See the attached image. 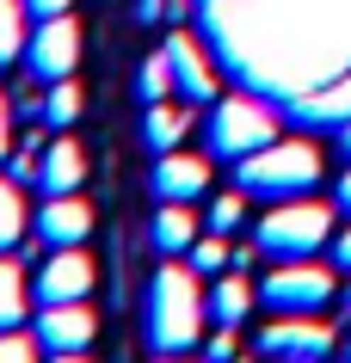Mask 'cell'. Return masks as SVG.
Returning a JSON list of instances; mask_svg holds the SVG:
<instances>
[{"label":"cell","mask_w":351,"mask_h":363,"mask_svg":"<svg viewBox=\"0 0 351 363\" xmlns=\"http://www.w3.org/2000/svg\"><path fill=\"white\" fill-rule=\"evenodd\" d=\"M204 320H210V296L197 289L191 265H160L148 284V351L160 357H185L204 345Z\"/></svg>","instance_id":"6da1fadb"},{"label":"cell","mask_w":351,"mask_h":363,"mask_svg":"<svg viewBox=\"0 0 351 363\" xmlns=\"http://www.w3.org/2000/svg\"><path fill=\"white\" fill-rule=\"evenodd\" d=\"M234 179H240V191L247 197H308L321 185V148L314 142H265L259 154L247 160H234Z\"/></svg>","instance_id":"7a4b0ae2"},{"label":"cell","mask_w":351,"mask_h":363,"mask_svg":"<svg viewBox=\"0 0 351 363\" xmlns=\"http://www.w3.org/2000/svg\"><path fill=\"white\" fill-rule=\"evenodd\" d=\"M327 234H333L327 203H314V197H277L272 210L259 216L253 247L265 259H314V252L327 247Z\"/></svg>","instance_id":"3957f363"},{"label":"cell","mask_w":351,"mask_h":363,"mask_svg":"<svg viewBox=\"0 0 351 363\" xmlns=\"http://www.w3.org/2000/svg\"><path fill=\"white\" fill-rule=\"evenodd\" d=\"M265 142H277V111L265 99H247V93L216 99V111H210V154L216 160H247Z\"/></svg>","instance_id":"277c9868"},{"label":"cell","mask_w":351,"mask_h":363,"mask_svg":"<svg viewBox=\"0 0 351 363\" xmlns=\"http://www.w3.org/2000/svg\"><path fill=\"white\" fill-rule=\"evenodd\" d=\"M259 302L272 314H321L333 302V271L314 259H277L272 277L259 284Z\"/></svg>","instance_id":"5b68a950"},{"label":"cell","mask_w":351,"mask_h":363,"mask_svg":"<svg viewBox=\"0 0 351 363\" xmlns=\"http://www.w3.org/2000/svg\"><path fill=\"white\" fill-rule=\"evenodd\" d=\"M74 56H80V25L68 19V13H56V19H38V31L25 38V74L43 80V86L74 74Z\"/></svg>","instance_id":"8992f818"},{"label":"cell","mask_w":351,"mask_h":363,"mask_svg":"<svg viewBox=\"0 0 351 363\" xmlns=\"http://www.w3.org/2000/svg\"><path fill=\"white\" fill-rule=\"evenodd\" d=\"M99 339V320H93V308L87 302H50L38 308V345H43V357H80L87 345Z\"/></svg>","instance_id":"52a82bcc"},{"label":"cell","mask_w":351,"mask_h":363,"mask_svg":"<svg viewBox=\"0 0 351 363\" xmlns=\"http://www.w3.org/2000/svg\"><path fill=\"white\" fill-rule=\"evenodd\" d=\"M259 357H327L333 326L321 314H277L272 326H259Z\"/></svg>","instance_id":"ba28073f"},{"label":"cell","mask_w":351,"mask_h":363,"mask_svg":"<svg viewBox=\"0 0 351 363\" xmlns=\"http://www.w3.org/2000/svg\"><path fill=\"white\" fill-rule=\"evenodd\" d=\"M87 296H93V259H87V247H50V259L38 271V308L87 302Z\"/></svg>","instance_id":"9c48e42d"},{"label":"cell","mask_w":351,"mask_h":363,"mask_svg":"<svg viewBox=\"0 0 351 363\" xmlns=\"http://www.w3.org/2000/svg\"><path fill=\"white\" fill-rule=\"evenodd\" d=\"M167 56H173V86L185 105H216V68L210 56H204V43L185 38V31H173L167 38Z\"/></svg>","instance_id":"30bf717a"},{"label":"cell","mask_w":351,"mask_h":363,"mask_svg":"<svg viewBox=\"0 0 351 363\" xmlns=\"http://www.w3.org/2000/svg\"><path fill=\"white\" fill-rule=\"evenodd\" d=\"M210 191V160H197L185 148H167L155 160V197H173V203H197Z\"/></svg>","instance_id":"8fae6325"},{"label":"cell","mask_w":351,"mask_h":363,"mask_svg":"<svg viewBox=\"0 0 351 363\" xmlns=\"http://www.w3.org/2000/svg\"><path fill=\"white\" fill-rule=\"evenodd\" d=\"M87 234H93V210H87L74 191L50 197L38 210V240L43 247H87Z\"/></svg>","instance_id":"7c38bea8"},{"label":"cell","mask_w":351,"mask_h":363,"mask_svg":"<svg viewBox=\"0 0 351 363\" xmlns=\"http://www.w3.org/2000/svg\"><path fill=\"white\" fill-rule=\"evenodd\" d=\"M87 185V148L80 142H50L43 148V167H38V191L43 197H62V191H80Z\"/></svg>","instance_id":"4fadbf2b"},{"label":"cell","mask_w":351,"mask_h":363,"mask_svg":"<svg viewBox=\"0 0 351 363\" xmlns=\"http://www.w3.org/2000/svg\"><path fill=\"white\" fill-rule=\"evenodd\" d=\"M185 130H191V111H185V99H148L142 135H148V148H155V154L185 148Z\"/></svg>","instance_id":"5bb4252c"},{"label":"cell","mask_w":351,"mask_h":363,"mask_svg":"<svg viewBox=\"0 0 351 363\" xmlns=\"http://www.w3.org/2000/svg\"><path fill=\"white\" fill-rule=\"evenodd\" d=\"M197 240V216L191 203H173V197H160V210H155V247L160 252H173V259H185V247Z\"/></svg>","instance_id":"9a60e30c"},{"label":"cell","mask_w":351,"mask_h":363,"mask_svg":"<svg viewBox=\"0 0 351 363\" xmlns=\"http://www.w3.org/2000/svg\"><path fill=\"white\" fill-rule=\"evenodd\" d=\"M253 302H259V289L247 284V277H216V289H210V320L216 326H240L247 314H253Z\"/></svg>","instance_id":"2e32d148"},{"label":"cell","mask_w":351,"mask_h":363,"mask_svg":"<svg viewBox=\"0 0 351 363\" xmlns=\"http://www.w3.org/2000/svg\"><path fill=\"white\" fill-rule=\"evenodd\" d=\"M25 0H0V74L13 68V62H25Z\"/></svg>","instance_id":"e0dca14e"},{"label":"cell","mask_w":351,"mask_h":363,"mask_svg":"<svg viewBox=\"0 0 351 363\" xmlns=\"http://www.w3.org/2000/svg\"><path fill=\"white\" fill-rule=\"evenodd\" d=\"M80 105H87V99H80V86H74V80H50V93H43L38 117L50 123V130H68V123L80 117Z\"/></svg>","instance_id":"ac0fdd59"},{"label":"cell","mask_w":351,"mask_h":363,"mask_svg":"<svg viewBox=\"0 0 351 363\" xmlns=\"http://www.w3.org/2000/svg\"><path fill=\"white\" fill-rule=\"evenodd\" d=\"M25 326V271L13 259H0V333Z\"/></svg>","instance_id":"d6986e66"},{"label":"cell","mask_w":351,"mask_h":363,"mask_svg":"<svg viewBox=\"0 0 351 363\" xmlns=\"http://www.w3.org/2000/svg\"><path fill=\"white\" fill-rule=\"evenodd\" d=\"M185 265L197 271V277H222V271H228V240H222V234H197L191 247H185Z\"/></svg>","instance_id":"ffe728a7"},{"label":"cell","mask_w":351,"mask_h":363,"mask_svg":"<svg viewBox=\"0 0 351 363\" xmlns=\"http://www.w3.org/2000/svg\"><path fill=\"white\" fill-rule=\"evenodd\" d=\"M25 234V197H19V179H0V252Z\"/></svg>","instance_id":"44dd1931"},{"label":"cell","mask_w":351,"mask_h":363,"mask_svg":"<svg viewBox=\"0 0 351 363\" xmlns=\"http://www.w3.org/2000/svg\"><path fill=\"white\" fill-rule=\"evenodd\" d=\"M136 93L142 99H167L173 93V56H167V50H155V56L136 68Z\"/></svg>","instance_id":"7402d4cb"},{"label":"cell","mask_w":351,"mask_h":363,"mask_svg":"<svg viewBox=\"0 0 351 363\" xmlns=\"http://www.w3.org/2000/svg\"><path fill=\"white\" fill-rule=\"evenodd\" d=\"M240 222H247V191H222V197L210 203V228H216V234H234Z\"/></svg>","instance_id":"603a6c76"},{"label":"cell","mask_w":351,"mask_h":363,"mask_svg":"<svg viewBox=\"0 0 351 363\" xmlns=\"http://www.w3.org/2000/svg\"><path fill=\"white\" fill-rule=\"evenodd\" d=\"M43 345H38V333H19V326H6L0 333V363H25V357H38Z\"/></svg>","instance_id":"cb8c5ba5"},{"label":"cell","mask_w":351,"mask_h":363,"mask_svg":"<svg viewBox=\"0 0 351 363\" xmlns=\"http://www.w3.org/2000/svg\"><path fill=\"white\" fill-rule=\"evenodd\" d=\"M204 357H210V363H228L234 357V326H216L210 339H204Z\"/></svg>","instance_id":"d4e9b609"},{"label":"cell","mask_w":351,"mask_h":363,"mask_svg":"<svg viewBox=\"0 0 351 363\" xmlns=\"http://www.w3.org/2000/svg\"><path fill=\"white\" fill-rule=\"evenodd\" d=\"M13 154V99L0 93V160Z\"/></svg>","instance_id":"484cf974"},{"label":"cell","mask_w":351,"mask_h":363,"mask_svg":"<svg viewBox=\"0 0 351 363\" xmlns=\"http://www.w3.org/2000/svg\"><path fill=\"white\" fill-rule=\"evenodd\" d=\"M25 6H31V19H56V13H68L74 0H25Z\"/></svg>","instance_id":"4316f807"},{"label":"cell","mask_w":351,"mask_h":363,"mask_svg":"<svg viewBox=\"0 0 351 363\" xmlns=\"http://www.w3.org/2000/svg\"><path fill=\"white\" fill-rule=\"evenodd\" d=\"M333 265H339V271H351V228L339 234V240H333Z\"/></svg>","instance_id":"83f0119b"},{"label":"cell","mask_w":351,"mask_h":363,"mask_svg":"<svg viewBox=\"0 0 351 363\" xmlns=\"http://www.w3.org/2000/svg\"><path fill=\"white\" fill-rule=\"evenodd\" d=\"M333 197H339V210H351V167L339 172V185H333Z\"/></svg>","instance_id":"f1b7e54d"},{"label":"cell","mask_w":351,"mask_h":363,"mask_svg":"<svg viewBox=\"0 0 351 363\" xmlns=\"http://www.w3.org/2000/svg\"><path fill=\"white\" fill-rule=\"evenodd\" d=\"M339 142H345V148H351V123H345V130H339Z\"/></svg>","instance_id":"f546056e"},{"label":"cell","mask_w":351,"mask_h":363,"mask_svg":"<svg viewBox=\"0 0 351 363\" xmlns=\"http://www.w3.org/2000/svg\"><path fill=\"white\" fill-rule=\"evenodd\" d=\"M345 302H351V289H345Z\"/></svg>","instance_id":"4dcf8cb0"},{"label":"cell","mask_w":351,"mask_h":363,"mask_svg":"<svg viewBox=\"0 0 351 363\" xmlns=\"http://www.w3.org/2000/svg\"><path fill=\"white\" fill-rule=\"evenodd\" d=\"M345 351H351V345H345Z\"/></svg>","instance_id":"1f68e13d"}]
</instances>
